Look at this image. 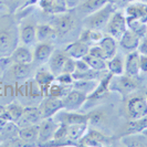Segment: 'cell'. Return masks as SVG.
<instances>
[{
  "instance_id": "1",
  "label": "cell",
  "mask_w": 147,
  "mask_h": 147,
  "mask_svg": "<svg viewBox=\"0 0 147 147\" xmlns=\"http://www.w3.org/2000/svg\"><path fill=\"white\" fill-rule=\"evenodd\" d=\"M115 10H116L115 9V5H113L111 2H107L100 10H97L95 12L84 17V19H83L84 27L93 30L105 29L107 22H109L110 18L114 13Z\"/></svg>"
},
{
  "instance_id": "2",
  "label": "cell",
  "mask_w": 147,
  "mask_h": 147,
  "mask_svg": "<svg viewBox=\"0 0 147 147\" xmlns=\"http://www.w3.org/2000/svg\"><path fill=\"white\" fill-rule=\"evenodd\" d=\"M138 85L135 81V78L128 76L126 74L122 75H113L110 82V91L117 92L123 97L129 95L135 90H137Z\"/></svg>"
},
{
  "instance_id": "3",
  "label": "cell",
  "mask_w": 147,
  "mask_h": 147,
  "mask_svg": "<svg viewBox=\"0 0 147 147\" xmlns=\"http://www.w3.org/2000/svg\"><path fill=\"white\" fill-rule=\"evenodd\" d=\"M127 29H128V27H127L126 16L123 12L115 10L105 27L106 34L113 37L118 41Z\"/></svg>"
},
{
  "instance_id": "4",
  "label": "cell",
  "mask_w": 147,
  "mask_h": 147,
  "mask_svg": "<svg viewBox=\"0 0 147 147\" xmlns=\"http://www.w3.org/2000/svg\"><path fill=\"white\" fill-rule=\"evenodd\" d=\"M126 111L129 119H138L147 116V100L145 95H134L128 98Z\"/></svg>"
},
{
  "instance_id": "5",
  "label": "cell",
  "mask_w": 147,
  "mask_h": 147,
  "mask_svg": "<svg viewBox=\"0 0 147 147\" xmlns=\"http://www.w3.org/2000/svg\"><path fill=\"white\" fill-rule=\"evenodd\" d=\"M88 101V94L83 93L81 91L72 88L66 95L62 97V104H63V110L76 112L81 110L82 106Z\"/></svg>"
},
{
  "instance_id": "6",
  "label": "cell",
  "mask_w": 147,
  "mask_h": 147,
  "mask_svg": "<svg viewBox=\"0 0 147 147\" xmlns=\"http://www.w3.org/2000/svg\"><path fill=\"white\" fill-rule=\"evenodd\" d=\"M39 110L42 118L54 117L60 111L63 110L62 98L51 95H45L44 100L39 105Z\"/></svg>"
},
{
  "instance_id": "7",
  "label": "cell",
  "mask_w": 147,
  "mask_h": 147,
  "mask_svg": "<svg viewBox=\"0 0 147 147\" xmlns=\"http://www.w3.org/2000/svg\"><path fill=\"white\" fill-rule=\"evenodd\" d=\"M58 126H59V123L55 121V118H43L39 124L38 143L39 144H48L49 142H51L53 140L54 133L57 131Z\"/></svg>"
},
{
  "instance_id": "8",
  "label": "cell",
  "mask_w": 147,
  "mask_h": 147,
  "mask_svg": "<svg viewBox=\"0 0 147 147\" xmlns=\"http://www.w3.org/2000/svg\"><path fill=\"white\" fill-rule=\"evenodd\" d=\"M16 36L9 29L0 30V58H8L16 49Z\"/></svg>"
},
{
  "instance_id": "9",
  "label": "cell",
  "mask_w": 147,
  "mask_h": 147,
  "mask_svg": "<svg viewBox=\"0 0 147 147\" xmlns=\"http://www.w3.org/2000/svg\"><path fill=\"white\" fill-rule=\"evenodd\" d=\"M112 76L113 74L106 70L105 74H103V76H101L100 81L97 82L95 88L88 95V100H100L107 95V93L110 92V82Z\"/></svg>"
},
{
  "instance_id": "10",
  "label": "cell",
  "mask_w": 147,
  "mask_h": 147,
  "mask_svg": "<svg viewBox=\"0 0 147 147\" xmlns=\"http://www.w3.org/2000/svg\"><path fill=\"white\" fill-rule=\"evenodd\" d=\"M74 23H75V19L72 15L67 13V15H61L58 16L52 23V27L55 29L58 37L64 36L66 33H69L71 30L73 29Z\"/></svg>"
},
{
  "instance_id": "11",
  "label": "cell",
  "mask_w": 147,
  "mask_h": 147,
  "mask_svg": "<svg viewBox=\"0 0 147 147\" xmlns=\"http://www.w3.org/2000/svg\"><path fill=\"white\" fill-rule=\"evenodd\" d=\"M140 38L142 37L138 36L136 32L132 31L131 29H127L125 33L118 40V43L121 45V48L127 53L136 51L138 50V47L140 44Z\"/></svg>"
},
{
  "instance_id": "12",
  "label": "cell",
  "mask_w": 147,
  "mask_h": 147,
  "mask_svg": "<svg viewBox=\"0 0 147 147\" xmlns=\"http://www.w3.org/2000/svg\"><path fill=\"white\" fill-rule=\"evenodd\" d=\"M69 58L67 53L64 50H54L51 57L48 60L49 70L54 76H58L62 72V67L65 63L66 59Z\"/></svg>"
},
{
  "instance_id": "13",
  "label": "cell",
  "mask_w": 147,
  "mask_h": 147,
  "mask_svg": "<svg viewBox=\"0 0 147 147\" xmlns=\"http://www.w3.org/2000/svg\"><path fill=\"white\" fill-rule=\"evenodd\" d=\"M140 52L137 50L128 52L124 60V74L136 78L140 75Z\"/></svg>"
},
{
  "instance_id": "14",
  "label": "cell",
  "mask_w": 147,
  "mask_h": 147,
  "mask_svg": "<svg viewBox=\"0 0 147 147\" xmlns=\"http://www.w3.org/2000/svg\"><path fill=\"white\" fill-rule=\"evenodd\" d=\"M43 118L41 116V113L39 107H34V106H28L23 109V114H22L21 118L17 122V124L19 127H23V126L31 125V124H40V122Z\"/></svg>"
},
{
  "instance_id": "15",
  "label": "cell",
  "mask_w": 147,
  "mask_h": 147,
  "mask_svg": "<svg viewBox=\"0 0 147 147\" xmlns=\"http://www.w3.org/2000/svg\"><path fill=\"white\" fill-rule=\"evenodd\" d=\"M57 115H58V117L55 118V121L58 123H63L65 125L83 124V123L88 124V115L86 114H80V113L71 112V111H65V112L60 111Z\"/></svg>"
},
{
  "instance_id": "16",
  "label": "cell",
  "mask_w": 147,
  "mask_h": 147,
  "mask_svg": "<svg viewBox=\"0 0 147 147\" xmlns=\"http://www.w3.org/2000/svg\"><path fill=\"white\" fill-rule=\"evenodd\" d=\"M54 51L53 44L44 41V42H39L34 47L33 51V61L37 62L38 64H43L44 62H48L49 58Z\"/></svg>"
},
{
  "instance_id": "17",
  "label": "cell",
  "mask_w": 147,
  "mask_h": 147,
  "mask_svg": "<svg viewBox=\"0 0 147 147\" xmlns=\"http://www.w3.org/2000/svg\"><path fill=\"white\" fill-rule=\"evenodd\" d=\"M11 63H21V64H31L33 62V53L31 52L28 45L17 47L9 57Z\"/></svg>"
},
{
  "instance_id": "18",
  "label": "cell",
  "mask_w": 147,
  "mask_h": 147,
  "mask_svg": "<svg viewBox=\"0 0 147 147\" xmlns=\"http://www.w3.org/2000/svg\"><path fill=\"white\" fill-rule=\"evenodd\" d=\"M88 50H90V45L82 42L80 40L67 44L66 48L64 49V51L67 53V55L70 58H73L74 60L83 59L85 55L88 54Z\"/></svg>"
},
{
  "instance_id": "19",
  "label": "cell",
  "mask_w": 147,
  "mask_h": 147,
  "mask_svg": "<svg viewBox=\"0 0 147 147\" xmlns=\"http://www.w3.org/2000/svg\"><path fill=\"white\" fill-rule=\"evenodd\" d=\"M98 45L101 47L102 51H103L104 58L105 60L112 59L113 57H115L117 54V49H118V43L117 40L114 39L113 37H111L109 34L104 36L103 39L100 41Z\"/></svg>"
},
{
  "instance_id": "20",
  "label": "cell",
  "mask_w": 147,
  "mask_h": 147,
  "mask_svg": "<svg viewBox=\"0 0 147 147\" xmlns=\"http://www.w3.org/2000/svg\"><path fill=\"white\" fill-rule=\"evenodd\" d=\"M107 2V0H84L81 1V3L76 7V9L79 11V15L86 17L103 8Z\"/></svg>"
},
{
  "instance_id": "21",
  "label": "cell",
  "mask_w": 147,
  "mask_h": 147,
  "mask_svg": "<svg viewBox=\"0 0 147 147\" xmlns=\"http://www.w3.org/2000/svg\"><path fill=\"white\" fill-rule=\"evenodd\" d=\"M20 41L24 45H32L37 41V33H36V26L32 23H24L19 31Z\"/></svg>"
},
{
  "instance_id": "22",
  "label": "cell",
  "mask_w": 147,
  "mask_h": 147,
  "mask_svg": "<svg viewBox=\"0 0 147 147\" xmlns=\"http://www.w3.org/2000/svg\"><path fill=\"white\" fill-rule=\"evenodd\" d=\"M19 138L26 143H38L39 124H31L19 128Z\"/></svg>"
},
{
  "instance_id": "23",
  "label": "cell",
  "mask_w": 147,
  "mask_h": 147,
  "mask_svg": "<svg viewBox=\"0 0 147 147\" xmlns=\"http://www.w3.org/2000/svg\"><path fill=\"white\" fill-rule=\"evenodd\" d=\"M88 128V124H73V125H66V140L78 143V140L84 136Z\"/></svg>"
},
{
  "instance_id": "24",
  "label": "cell",
  "mask_w": 147,
  "mask_h": 147,
  "mask_svg": "<svg viewBox=\"0 0 147 147\" xmlns=\"http://www.w3.org/2000/svg\"><path fill=\"white\" fill-rule=\"evenodd\" d=\"M103 37L104 34L101 30H93L85 28L84 30H82L79 40L91 47V45H95V44L100 43V41L103 39Z\"/></svg>"
},
{
  "instance_id": "25",
  "label": "cell",
  "mask_w": 147,
  "mask_h": 147,
  "mask_svg": "<svg viewBox=\"0 0 147 147\" xmlns=\"http://www.w3.org/2000/svg\"><path fill=\"white\" fill-rule=\"evenodd\" d=\"M147 128V116H144L138 119H129L124 127L123 136L133 135V134H142L144 129Z\"/></svg>"
},
{
  "instance_id": "26",
  "label": "cell",
  "mask_w": 147,
  "mask_h": 147,
  "mask_svg": "<svg viewBox=\"0 0 147 147\" xmlns=\"http://www.w3.org/2000/svg\"><path fill=\"white\" fill-rule=\"evenodd\" d=\"M55 80V76L51 73L50 70L47 69H40L36 72L34 75V81L37 82V84L40 86L41 90H43L44 92H47L48 88L50 86L52 82Z\"/></svg>"
},
{
  "instance_id": "27",
  "label": "cell",
  "mask_w": 147,
  "mask_h": 147,
  "mask_svg": "<svg viewBox=\"0 0 147 147\" xmlns=\"http://www.w3.org/2000/svg\"><path fill=\"white\" fill-rule=\"evenodd\" d=\"M36 33H37V41L44 42L50 41L55 38H58V33L55 29L52 27V24H38L36 27Z\"/></svg>"
},
{
  "instance_id": "28",
  "label": "cell",
  "mask_w": 147,
  "mask_h": 147,
  "mask_svg": "<svg viewBox=\"0 0 147 147\" xmlns=\"http://www.w3.org/2000/svg\"><path fill=\"white\" fill-rule=\"evenodd\" d=\"M72 88H73V85H64V84H61V83H59L58 81L54 80L50 84V86L48 88L45 95H51V96H55V97L62 98Z\"/></svg>"
},
{
  "instance_id": "29",
  "label": "cell",
  "mask_w": 147,
  "mask_h": 147,
  "mask_svg": "<svg viewBox=\"0 0 147 147\" xmlns=\"http://www.w3.org/2000/svg\"><path fill=\"white\" fill-rule=\"evenodd\" d=\"M106 70L113 75L124 74V60L116 54L112 59L106 61Z\"/></svg>"
},
{
  "instance_id": "30",
  "label": "cell",
  "mask_w": 147,
  "mask_h": 147,
  "mask_svg": "<svg viewBox=\"0 0 147 147\" xmlns=\"http://www.w3.org/2000/svg\"><path fill=\"white\" fill-rule=\"evenodd\" d=\"M104 72V71H102ZM101 71H95L93 69H88L85 71H74L72 73L74 81H91V80H97L101 76Z\"/></svg>"
},
{
  "instance_id": "31",
  "label": "cell",
  "mask_w": 147,
  "mask_h": 147,
  "mask_svg": "<svg viewBox=\"0 0 147 147\" xmlns=\"http://www.w3.org/2000/svg\"><path fill=\"white\" fill-rule=\"evenodd\" d=\"M30 64H21V63H12L10 67V74L17 80H22L29 76L30 74Z\"/></svg>"
},
{
  "instance_id": "32",
  "label": "cell",
  "mask_w": 147,
  "mask_h": 147,
  "mask_svg": "<svg viewBox=\"0 0 147 147\" xmlns=\"http://www.w3.org/2000/svg\"><path fill=\"white\" fill-rule=\"evenodd\" d=\"M123 144L126 146H147V138L143 134L126 135L123 138Z\"/></svg>"
},
{
  "instance_id": "33",
  "label": "cell",
  "mask_w": 147,
  "mask_h": 147,
  "mask_svg": "<svg viewBox=\"0 0 147 147\" xmlns=\"http://www.w3.org/2000/svg\"><path fill=\"white\" fill-rule=\"evenodd\" d=\"M85 134L88 135L92 140L95 142L96 144H97V146H106V145H110L111 144V140L106 135H104L103 133L98 132L97 129L90 128V126H88V131H86Z\"/></svg>"
},
{
  "instance_id": "34",
  "label": "cell",
  "mask_w": 147,
  "mask_h": 147,
  "mask_svg": "<svg viewBox=\"0 0 147 147\" xmlns=\"http://www.w3.org/2000/svg\"><path fill=\"white\" fill-rule=\"evenodd\" d=\"M23 106L18 103H11L6 106V111H7V114L9 116V119L11 122H15L17 123L20 118H21L22 114H23Z\"/></svg>"
},
{
  "instance_id": "35",
  "label": "cell",
  "mask_w": 147,
  "mask_h": 147,
  "mask_svg": "<svg viewBox=\"0 0 147 147\" xmlns=\"http://www.w3.org/2000/svg\"><path fill=\"white\" fill-rule=\"evenodd\" d=\"M83 59L86 61L88 66L95 71H106V60L102 59V58H97V57H93V55H85Z\"/></svg>"
},
{
  "instance_id": "36",
  "label": "cell",
  "mask_w": 147,
  "mask_h": 147,
  "mask_svg": "<svg viewBox=\"0 0 147 147\" xmlns=\"http://www.w3.org/2000/svg\"><path fill=\"white\" fill-rule=\"evenodd\" d=\"M97 81L96 80H91V81H74L73 82V88H76L81 91L85 94H90L94 88H95Z\"/></svg>"
},
{
  "instance_id": "37",
  "label": "cell",
  "mask_w": 147,
  "mask_h": 147,
  "mask_svg": "<svg viewBox=\"0 0 147 147\" xmlns=\"http://www.w3.org/2000/svg\"><path fill=\"white\" fill-rule=\"evenodd\" d=\"M88 115V126H97L103 123L105 118V113L101 110H94L90 112Z\"/></svg>"
},
{
  "instance_id": "38",
  "label": "cell",
  "mask_w": 147,
  "mask_h": 147,
  "mask_svg": "<svg viewBox=\"0 0 147 147\" xmlns=\"http://www.w3.org/2000/svg\"><path fill=\"white\" fill-rule=\"evenodd\" d=\"M54 1H55L62 9H64L65 11H67V10L75 9V8L81 3L82 0H54Z\"/></svg>"
},
{
  "instance_id": "39",
  "label": "cell",
  "mask_w": 147,
  "mask_h": 147,
  "mask_svg": "<svg viewBox=\"0 0 147 147\" xmlns=\"http://www.w3.org/2000/svg\"><path fill=\"white\" fill-rule=\"evenodd\" d=\"M76 69V63H75V60L73 58H67L64 63V65L62 67V72L61 73H69V74H72L75 71Z\"/></svg>"
},
{
  "instance_id": "40",
  "label": "cell",
  "mask_w": 147,
  "mask_h": 147,
  "mask_svg": "<svg viewBox=\"0 0 147 147\" xmlns=\"http://www.w3.org/2000/svg\"><path fill=\"white\" fill-rule=\"evenodd\" d=\"M55 81H58L61 84L64 85H73V76L69 73H60L58 76H55Z\"/></svg>"
},
{
  "instance_id": "41",
  "label": "cell",
  "mask_w": 147,
  "mask_h": 147,
  "mask_svg": "<svg viewBox=\"0 0 147 147\" xmlns=\"http://www.w3.org/2000/svg\"><path fill=\"white\" fill-rule=\"evenodd\" d=\"M88 54H90V55H93V57H97V58L105 59V58H104L103 51H102V49H101V47H100L98 44L91 45V47H90V50H88Z\"/></svg>"
},
{
  "instance_id": "42",
  "label": "cell",
  "mask_w": 147,
  "mask_h": 147,
  "mask_svg": "<svg viewBox=\"0 0 147 147\" xmlns=\"http://www.w3.org/2000/svg\"><path fill=\"white\" fill-rule=\"evenodd\" d=\"M140 70L142 73L147 74V55L140 53Z\"/></svg>"
},
{
  "instance_id": "43",
  "label": "cell",
  "mask_w": 147,
  "mask_h": 147,
  "mask_svg": "<svg viewBox=\"0 0 147 147\" xmlns=\"http://www.w3.org/2000/svg\"><path fill=\"white\" fill-rule=\"evenodd\" d=\"M138 52L140 54H145L147 55V41L140 42V47H138Z\"/></svg>"
},
{
  "instance_id": "44",
  "label": "cell",
  "mask_w": 147,
  "mask_h": 147,
  "mask_svg": "<svg viewBox=\"0 0 147 147\" xmlns=\"http://www.w3.org/2000/svg\"><path fill=\"white\" fill-rule=\"evenodd\" d=\"M109 2L111 3H113V5H118V3H121V2H126V1H132V0H107Z\"/></svg>"
},
{
  "instance_id": "45",
  "label": "cell",
  "mask_w": 147,
  "mask_h": 147,
  "mask_svg": "<svg viewBox=\"0 0 147 147\" xmlns=\"http://www.w3.org/2000/svg\"><path fill=\"white\" fill-rule=\"evenodd\" d=\"M142 134H143V135H144V136L147 138V128H146V129H144V131L142 132Z\"/></svg>"
},
{
  "instance_id": "46",
  "label": "cell",
  "mask_w": 147,
  "mask_h": 147,
  "mask_svg": "<svg viewBox=\"0 0 147 147\" xmlns=\"http://www.w3.org/2000/svg\"><path fill=\"white\" fill-rule=\"evenodd\" d=\"M1 142H2V135L0 134V144H1Z\"/></svg>"
},
{
  "instance_id": "47",
  "label": "cell",
  "mask_w": 147,
  "mask_h": 147,
  "mask_svg": "<svg viewBox=\"0 0 147 147\" xmlns=\"http://www.w3.org/2000/svg\"><path fill=\"white\" fill-rule=\"evenodd\" d=\"M145 97H146V100H147V92L145 93Z\"/></svg>"
},
{
  "instance_id": "48",
  "label": "cell",
  "mask_w": 147,
  "mask_h": 147,
  "mask_svg": "<svg viewBox=\"0 0 147 147\" xmlns=\"http://www.w3.org/2000/svg\"><path fill=\"white\" fill-rule=\"evenodd\" d=\"M142 1H147V0H142Z\"/></svg>"
}]
</instances>
